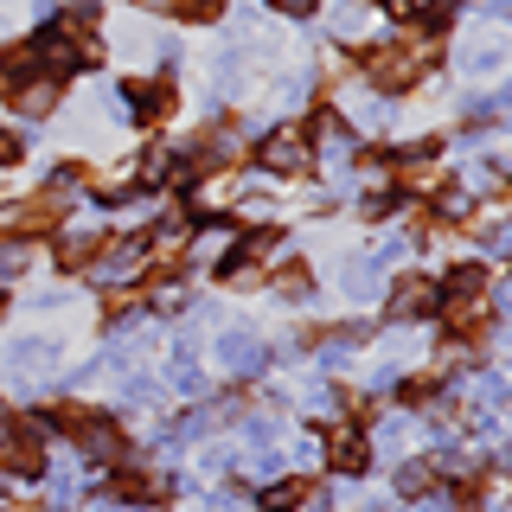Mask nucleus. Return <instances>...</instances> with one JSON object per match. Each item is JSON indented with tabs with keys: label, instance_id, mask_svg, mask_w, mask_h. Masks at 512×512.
<instances>
[{
	"label": "nucleus",
	"instance_id": "1",
	"mask_svg": "<svg viewBox=\"0 0 512 512\" xmlns=\"http://www.w3.org/2000/svg\"><path fill=\"white\" fill-rule=\"evenodd\" d=\"M448 320H455V327H480V314H487V269H455V276H448Z\"/></svg>",
	"mask_w": 512,
	"mask_h": 512
},
{
	"label": "nucleus",
	"instance_id": "2",
	"mask_svg": "<svg viewBox=\"0 0 512 512\" xmlns=\"http://www.w3.org/2000/svg\"><path fill=\"white\" fill-rule=\"evenodd\" d=\"M365 77H372L378 90H410L416 77H423V58H416L410 45H378V52L365 58Z\"/></svg>",
	"mask_w": 512,
	"mask_h": 512
},
{
	"label": "nucleus",
	"instance_id": "3",
	"mask_svg": "<svg viewBox=\"0 0 512 512\" xmlns=\"http://www.w3.org/2000/svg\"><path fill=\"white\" fill-rule=\"evenodd\" d=\"M39 461H45L39 423H7L0 429V468L7 474H39Z\"/></svg>",
	"mask_w": 512,
	"mask_h": 512
},
{
	"label": "nucleus",
	"instance_id": "4",
	"mask_svg": "<svg viewBox=\"0 0 512 512\" xmlns=\"http://www.w3.org/2000/svg\"><path fill=\"white\" fill-rule=\"evenodd\" d=\"M263 160H269V167H301V160H308V128H301V122H288V128H276V135H269L263 141Z\"/></svg>",
	"mask_w": 512,
	"mask_h": 512
},
{
	"label": "nucleus",
	"instance_id": "5",
	"mask_svg": "<svg viewBox=\"0 0 512 512\" xmlns=\"http://www.w3.org/2000/svg\"><path fill=\"white\" fill-rule=\"evenodd\" d=\"M141 269V237H116V244L103 250V263H96V276L103 282H128Z\"/></svg>",
	"mask_w": 512,
	"mask_h": 512
},
{
	"label": "nucleus",
	"instance_id": "6",
	"mask_svg": "<svg viewBox=\"0 0 512 512\" xmlns=\"http://www.w3.org/2000/svg\"><path fill=\"white\" fill-rule=\"evenodd\" d=\"M429 308H436V288H429V282H416V276H410V282H397V288H391V314H397V320H423Z\"/></svg>",
	"mask_w": 512,
	"mask_h": 512
},
{
	"label": "nucleus",
	"instance_id": "7",
	"mask_svg": "<svg viewBox=\"0 0 512 512\" xmlns=\"http://www.w3.org/2000/svg\"><path fill=\"white\" fill-rule=\"evenodd\" d=\"M52 365H58V352L45 340H20V346H13V378H45Z\"/></svg>",
	"mask_w": 512,
	"mask_h": 512
},
{
	"label": "nucleus",
	"instance_id": "8",
	"mask_svg": "<svg viewBox=\"0 0 512 512\" xmlns=\"http://www.w3.org/2000/svg\"><path fill=\"white\" fill-rule=\"evenodd\" d=\"M327 455H333V468L365 474V436H359V429H333V436H327Z\"/></svg>",
	"mask_w": 512,
	"mask_h": 512
},
{
	"label": "nucleus",
	"instance_id": "9",
	"mask_svg": "<svg viewBox=\"0 0 512 512\" xmlns=\"http://www.w3.org/2000/svg\"><path fill=\"white\" fill-rule=\"evenodd\" d=\"M58 218H64V186H45L39 199H26V212H20L26 231H45V224H58Z\"/></svg>",
	"mask_w": 512,
	"mask_h": 512
},
{
	"label": "nucleus",
	"instance_id": "10",
	"mask_svg": "<svg viewBox=\"0 0 512 512\" xmlns=\"http://www.w3.org/2000/svg\"><path fill=\"white\" fill-rule=\"evenodd\" d=\"M13 103H20L26 116H45V109L58 103V77H26V84H13Z\"/></svg>",
	"mask_w": 512,
	"mask_h": 512
},
{
	"label": "nucleus",
	"instance_id": "11",
	"mask_svg": "<svg viewBox=\"0 0 512 512\" xmlns=\"http://www.w3.org/2000/svg\"><path fill=\"white\" fill-rule=\"evenodd\" d=\"M128 103H135L141 122H160V116L173 109V90H167V84H128Z\"/></svg>",
	"mask_w": 512,
	"mask_h": 512
},
{
	"label": "nucleus",
	"instance_id": "12",
	"mask_svg": "<svg viewBox=\"0 0 512 512\" xmlns=\"http://www.w3.org/2000/svg\"><path fill=\"white\" fill-rule=\"evenodd\" d=\"M116 493H122V500H160L167 480L148 474V468H116Z\"/></svg>",
	"mask_w": 512,
	"mask_h": 512
},
{
	"label": "nucleus",
	"instance_id": "13",
	"mask_svg": "<svg viewBox=\"0 0 512 512\" xmlns=\"http://www.w3.org/2000/svg\"><path fill=\"white\" fill-rule=\"evenodd\" d=\"M224 359L237 365V372H263V340H250V333H224Z\"/></svg>",
	"mask_w": 512,
	"mask_h": 512
},
{
	"label": "nucleus",
	"instance_id": "14",
	"mask_svg": "<svg viewBox=\"0 0 512 512\" xmlns=\"http://www.w3.org/2000/svg\"><path fill=\"white\" fill-rule=\"evenodd\" d=\"M301 500H308V487H301V480H282V487H269V493H263V506H269V512H288V506H301Z\"/></svg>",
	"mask_w": 512,
	"mask_h": 512
},
{
	"label": "nucleus",
	"instance_id": "15",
	"mask_svg": "<svg viewBox=\"0 0 512 512\" xmlns=\"http://www.w3.org/2000/svg\"><path fill=\"white\" fill-rule=\"evenodd\" d=\"M429 480H436L429 461H404V468H397V487H404V493H429Z\"/></svg>",
	"mask_w": 512,
	"mask_h": 512
},
{
	"label": "nucleus",
	"instance_id": "16",
	"mask_svg": "<svg viewBox=\"0 0 512 512\" xmlns=\"http://www.w3.org/2000/svg\"><path fill=\"white\" fill-rule=\"evenodd\" d=\"M173 7H180L186 20H218V13H224V0H173Z\"/></svg>",
	"mask_w": 512,
	"mask_h": 512
},
{
	"label": "nucleus",
	"instance_id": "17",
	"mask_svg": "<svg viewBox=\"0 0 512 512\" xmlns=\"http://www.w3.org/2000/svg\"><path fill=\"white\" fill-rule=\"evenodd\" d=\"M26 269V250H0V282H13Z\"/></svg>",
	"mask_w": 512,
	"mask_h": 512
},
{
	"label": "nucleus",
	"instance_id": "18",
	"mask_svg": "<svg viewBox=\"0 0 512 512\" xmlns=\"http://www.w3.org/2000/svg\"><path fill=\"white\" fill-rule=\"evenodd\" d=\"M173 384H180V391H199V365L180 359V365H173Z\"/></svg>",
	"mask_w": 512,
	"mask_h": 512
},
{
	"label": "nucleus",
	"instance_id": "19",
	"mask_svg": "<svg viewBox=\"0 0 512 512\" xmlns=\"http://www.w3.org/2000/svg\"><path fill=\"white\" fill-rule=\"evenodd\" d=\"M276 7H282V13H314L320 0H276Z\"/></svg>",
	"mask_w": 512,
	"mask_h": 512
},
{
	"label": "nucleus",
	"instance_id": "20",
	"mask_svg": "<svg viewBox=\"0 0 512 512\" xmlns=\"http://www.w3.org/2000/svg\"><path fill=\"white\" fill-rule=\"evenodd\" d=\"M0 160H20V141L13 135H0Z\"/></svg>",
	"mask_w": 512,
	"mask_h": 512
},
{
	"label": "nucleus",
	"instance_id": "21",
	"mask_svg": "<svg viewBox=\"0 0 512 512\" xmlns=\"http://www.w3.org/2000/svg\"><path fill=\"white\" fill-rule=\"evenodd\" d=\"M141 7H154V13H167V7H173V0H141Z\"/></svg>",
	"mask_w": 512,
	"mask_h": 512
},
{
	"label": "nucleus",
	"instance_id": "22",
	"mask_svg": "<svg viewBox=\"0 0 512 512\" xmlns=\"http://www.w3.org/2000/svg\"><path fill=\"white\" fill-rule=\"evenodd\" d=\"M0 512H20V506H13V500H7V493H0Z\"/></svg>",
	"mask_w": 512,
	"mask_h": 512
},
{
	"label": "nucleus",
	"instance_id": "23",
	"mask_svg": "<svg viewBox=\"0 0 512 512\" xmlns=\"http://www.w3.org/2000/svg\"><path fill=\"white\" fill-rule=\"evenodd\" d=\"M205 512H231V506H205Z\"/></svg>",
	"mask_w": 512,
	"mask_h": 512
},
{
	"label": "nucleus",
	"instance_id": "24",
	"mask_svg": "<svg viewBox=\"0 0 512 512\" xmlns=\"http://www.w3.org/2000/svg\"><path fill=\"white\" fill-rule=\"evenodd\" d=\"M96 512H116V506H96Z\"/></svg>",
	"mask_w": 512,
	"mask_h": 512
}]
</instances>
